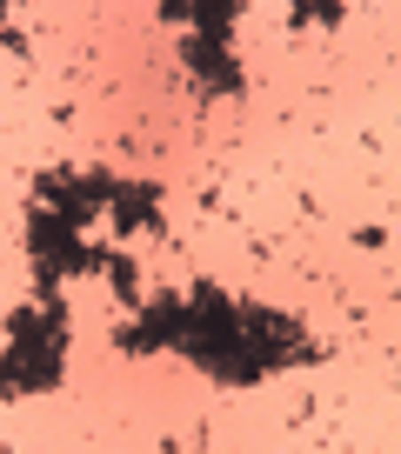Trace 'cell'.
<instances>
[{"label":"cell","instance_id":"obj_1","mask_svg":"<svg viewBox=\"0 0 401 454\" xmlns=\"http://www.w3.org/2000/svg\"><path fill=\"white\" fill-rule=\"evenodd\" d=\"M181 355L194 361L208 381H221V387H255L261 381L255 355H248V334H241V301H228L215 281H194V287H187Z\"/></svg>","mask_w":401,"mask_h":454},{"label":"cell","instance_id":"obj_2","mask_svg":"<svg viewBox=\"0 0 401 454\" xmlns=\"http://www.w3.org/2000/svg\"><path fill=\"white\" fill-rule=\"evenodd\" d=\"M67 334H74V321H67V301L60 294L34 301V308H14L7 355H0V401L60 387V374H67Z\"/></svg>","mask_w":401,"mask_h":454},{"label":"cell","instance_id":"obj_3","mask_svg":"<svg viewBox=\"0 0 401 454\" xmlns=\"http://www.w3.org/2000/svg\"><path fill=\"white\" fill-rule=\"evenodd\" d=\"M28 261H34V287H41V301H47V294H60L67 274H100V268H107V247L81 241V227H67L60 214L34 207V221H28Z\"/></svg>","mask_w":401,"mask_h":454},{"label":"cell","instance_id":"obj_4","mask_svg":"<svg viewBox=\"0 0 401 454\" xmlns=\"http://www.w3.org/2000/svg\"><path fill=\"white\" fill-rule=\"evenodd\" d=\"M241 334H248V355H255L261 374H274V368H315V361H321V348L301 334L295 314L261 308V301H241Z\"/></svg>","mask_w":401,"mask_h":454},{"label":"cell","instance_id":"obj_5","mask_svg":"<svg viewBox=\"0 0 401 454\" xmlns=\"http://www.w3.org/2000/svg\"><path fill=\"white\" fill-rule=\"evenodd\" d=\"M107 200H114V174H41V207L60 214L67 227H87L94 214H107Z\"/></svg>","mask_w":401,"mask_h":454},{"label":"cell","instance_id":"obj_6","mask_svg":"<svg viewBox=\"0 0 401 454\" xmlns=\"http://www.w3.org/2000/svg\"><path fill=\"white\" fill-rule=\"evenodd\" d=\"M181 321H187V294H154L114 334V348H121V355H161V348H181Z\"/></svg>","mask_w":401,"mask_h":454},{"label":"cell","instance_id":"obj_7","mask_svg":"<svg viewBox=\"0 0 401 454\" xmlns=\"http://www.w3.org/2000/svg\"><path fill=\"white\" fill-rule=\"evenodd\" d=\"M181 60L200 74V87H208V94H248L241 60H234L228 34H187V41H181Z\"/></svg>","mask_w":401,"mask_h":454},{"label":"cell","instance_id":"obj_8","mask_svg":"<svg viewBox=\"0 0 401 454\" xmlns=\"http://www.w3.org/2000/svg\"><path fill=\"white\" fill-rule=\"evenodd\" d=\"M107 221H114V234H141V227H161V181H114Z\"/></svg>","mask_w":401,"mask_h":454},{"label":"cell","instance_id":"obj_9","mask_svg":"<svg viewBox=\"0 0 401 454\" xmlns=\"http://www.w3.org/2000/svg\"><path fill=\"white\" fill-rule=\"evenodd\" d=\"M100 274L114 281V294H121V301H141V294H134V287H141V274H134V261H128V254H107V268H100Z\"/></svg>","mask_w":401,"mask_h":454},{"label":"cell","instance_id":"obj_10","mask_svg":"<svg viewBox=\"0 0 401 454\" xmlns=\"http://www.w3.org/2000/svg\"><path fill=\"white\" fill-rule=\"evenodd\" d=\"M0 47H14V54H20V34L7 27V7H0Z\"/></svg>","mask_w":401,"mask_h":454}]
</instances>
